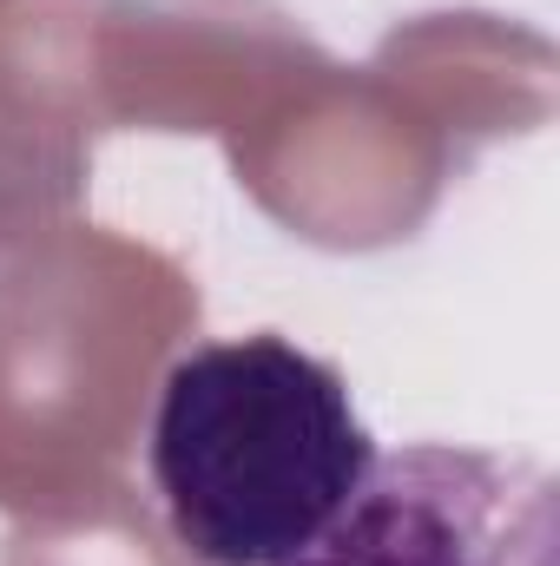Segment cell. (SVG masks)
Instances as JSON below:
<instances>
[{"mask_svg": "<svg viewBox=\"0 0 560 566\" xmlns=\"http://www.w3.org/2000/svg\"><path fill=\"white\" fill-rule=\"evenodd\" d=\"M370 461L343 369L278 329L185 349L145 434L165 527L198 566H290L350 507Z\"/></svg>", "mask_w": 560, "mask_h": 566, "instance_id": "6da1fadb", "label": "cell"}, {"mask_svg": "<svg viewBox=\"0 0 560 566\" xmlns=\"http://www.w3.org/2000/svg\"><path fill=\"white\" fill-rule=\"evenodd\" d=\"M290 566H560L554 474L455 441L376 454L350 507Z\"/></svg>", "mask_w": 560, "mask_h": 566, "instance_id": "7a4b0ae2", "label": "cell"}]
</instances>
